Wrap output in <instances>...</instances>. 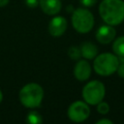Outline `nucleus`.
Segmentation results:
<instances>
[{
  "label": "nucleus",
  "instance_id": "obj_8",
  "mask_svg": "<svg viewBox=\"0 0 124 124\" xmlns=\"http://www.w3.org/2000/svg\"><path fill=\"white\" fill-rule=\"evenodd\" d=\"M115 35L116 31L112 27V25L107 24L102 25L98 28L96 32V39L101 44H108L115 38Z\"/></svg>",
  "mask_w": 124,
  "mask_h": 124
},
{
  "label": "nucleus",
  "instance_id": "obj_11",
  "mask_svg": "<svg viewBox=\"0 0 124 124\" xmlns=\"http://www.w3.org/2000/svg\"><path fill=\"white\" fill-rule=\"evenodd\" d=\"M79 49H80L81 56H83L85 59H93L98 54L97 46L91 42H83L80 45Z\"/></svg>",
  "mask_w": 124,
  "mask_h": 124
},
{
  "label": "nucleus",
  "instance_id": "obj_18",
  "mask_svg": "<svg viewBox=\"0 0 124 124\" xmlns=\"http://www.w3.org/2000/svg\"><path fill=\"white\" fill-rule=\"evenodd\" d=\"M116 72H117V74L120 78H124V63H119Z\"/></svg>",
  "mask_w": 124,
  "mask_h": 124
},
{
  "label": "nucleus",
  "instance_id": "obj_9",
  "mask_svg": "<svg viewBox=\"0 0 124 124\" xmlns=\"http://www.w3.org/2000/svg\"><path fill=\"white\" fill-rule=\"evenodd\" d=\"M74 75L79 81L88 79L91 75V66L89 62L86 60H78L74 67Z\"/></svg>",
  "mask_w": 124,
  "mask_h": 124
},
{
  "label": "nucleus",
  "instance_id": "obj_4",
  "mask_svg": "<svg viewBox=\"0 0 124 124\" xmlns=\"http://www.w3.org/2000/svg\"><path fill=\"white\" fill-rule=\"evenodd\" d=\"M72 25L78 33L85 34L94 26V16L86 8H77L72 14Z\"/></svg>",
  "mask_w": 124,
  "mask_h": 124
},
{
  "label": "nucleus",
  "instance_id": "obj_5",
  "mask_svg": "<svg viewBox=\"0 0 124 124\" xmlns=\"http://www.w3.org/2000/svg\"><path fill=\"white\" fill-rule=\"evenodd\" d=\"M106 88L100 80H91L82 88V98L88 105L95 106L104 100Z\"/></svg>",
  "mask_w": 124,
  "mask_h": 124
},
{
  "label": "nucleus",
  "instance_id": "obj_14",
  "mask_svg": "<svg viewBox=\"0 0 124 124\" xmlns=\"http://www.w3.org/2000/svg\"><path fill=\"white\" fill-rule=\"evenodd\" d=\"M68 55L70 56L71 59H73V60H78V59L81 56L79 47H78V46H71V47L68 49Z\"/></svg>",
  "mask_w": 124,
  "mask_h": 124
},
{
  "label": "nucleus",
  "instance_id": "obj_19",
  "mask_svg": "<svg viewBox=\"0 0 124 124\" xmlns=\"http://www.w3.org/2000/svg\"><path fill=\"white\" fill-rule=\"evenodd\" d=\"M96 124H112V121L111 120H108V119H100L98 121H96Z\"/></svg>",
  "mask_w": 124,
  "mask_h": 124
},
{
  "label": "nucleus",
  "instance_id": "obj_12",
  "mask_svg": "<svg viewBox=\"0 0 124 124\" xmlns=\"http://www.w3.org/2000/svg\"><path fill=\"white\" fill-rule=\"evenodd\" d=\"M112 50L116 55L120 57H124V36L117 38L113 42Z\"/></svg>",
  "mask_w": 124,
  "mask_h": 124
},
{
  "label": "nucleus",
  "instance_id": "obj_7",
  "mask_svg": "<svg viewBox=\"0 0 124 124\" xmlns=\"http://www.w3.org/2000/svg\"><path fill=\"white\" fill-rule=\"evenodd\" d=\"M67 29V20L63 16H54L48 23V32L53 37H59Z\"/></svg>",
  "mask_w": 124,
  "mask_h": 124
},
{
  "label": "nucleus",
  "instance_id": "obj_17",
  "mask_svg": "<svg viewBox=\"0 0 124 124\" xmlns=\"http://www.w3.org/2000/svg\"><path fill=\"white\" fill-rule=\"evenodd\" d=\"M25 4L30 9H33V8H36L39 5V1L38 0H25Z\"/></svg>",
  "mask_w": 124,
  "mask_h": 124
},
{
  "label": "nucleus",
  "instance_id": "obj_13",
  "mask_svg": "<svg viewBox=\"0 0 124 124\" xmlns=\"http://www.w3.org/2000/svg\"><path fill=\"white\" fill-rule=\"evenodd\" d=\"M25 121L27 123H29V124H40V123L43 122V117H42V115L38 111L31 110L26 115Z\"/></svg>",
  "mask_w": 124,
  "mask_h": 124
},
{
  "label": "nucleus",
  "instance_id": "obj_6",
  "mask_svg": "<svg viewBox=\"0 0 124 124\" xmlns=\"http://www.w3.org/2000/svg\"><path fill=\"white\" fill-rule=\"evenodd\" d=\"M68 117L74 122H82L86 120L90 114L88 104L82 101H76L72 103L68 108Z\"/></svg>",
  "mask_w": 124,
  "mask_h": 124
},
{
  "label": "nucleus",
  "instance_id": "obj_10",
  "mask_svg": "<svg viewBox=\"0 0 124 124\" xmlns=\"http://www.w3.org/2000/svg\"><path fill=\"white\" fill-rule=\"evenodd\" d=\"M39 5L42 11L48 16L58 14L62 8V3L60 0H40Z\"/></svg>",
  "mask_w": 124,
  "mask_h": 124
},
{
  "label": "nucleus",
  "instance_id": "obj_2",
  "mask_svg": "<svg viewBox=\"0 0 124 124\" xmlns=\"http://www.w3.org/2000/svg\"><path fill=\"white\" fill-rule=\"evenodd\" d=\"M20 103L28 108H34L41 105L44 98L43 87L35 82L25 84L18 94Z\"/></svg>",
  "mask_w": 124,
  "mask_h": 124
},
{
  "label": "nucleus",
  "instance_id": "obj_20",
  "mask_svg": "<svg viewBox=\"0 0 124 124\" xmlns=\"http://www.w3.org/2000/svg\"><path fill=\"white\" fill-rule=\"evenodd\" d=\"M9 3V0H0V8L6 6Z\"/></svg>",
  "mask_w": 124,
  "mask_h": 124
},
{
  "label": "nucleus",
  "instance_id": "obj_3",
  "mask_svg": "<svg viewBox=\"0 0 124 124\" xmlns=\"http://www.w3.org/2000/svg\"><path fill=\"white\" fill-rule=\"evenodd\" d=\"M119 63V59L116 55L105 52L95 57L93 68L94 71L100 76H109L116 72Z\"/></svg>",
  "mask_w": 124,
  "mask_h": 124
},
{
  "label": "nucleus",
  "instance_id": "obj_1",
  "mask_svg": "<svg viewBox=\"0 0 124 124\" xmlns=\"http://www.w3.org/2000/svg\"><path fill=\"white\" fill-rule=\"evenodd\" d=\"M102 19L109 25H118L124 20L123 0H103L99 5Z\"/></svg>",
  "mask_w": 124,
  "mask_h": 124
},
{
  "label": "nucleus",
  "instance_id": "obj_21",
  "mask_svg": "<svg viewBox=\"0 0 124 124\" xmlns=\"http://www.w3.org/2000/svg\"><path fill=\"white\" fill-rule=\"evenodd\" d=\"M2 100H3V93H2V91L0 90V103L2 102Z\"/></svg>",
  "mask_w": 124,
  "mask_h": 124
},
{
  "label": "nucleus",
  "instance_id": "obj_15",
  "mask_svg": "<svg viewBox=\"0 0 124 124\" xmlns=\"http://www.w3.org/2000/svg\"><path fill=\"white\" fill-rule=\"evenodd\" d=\"M97 110L101 114H107L109 110V106H108V103L101 101L100 103L97 104Z\"/></svg>",
  "mask_w": 124,
  "mask_h": 124
},
{
  "label": "nucleus",
  "instance_id": "obj_16",
  "mask_svg": "<svg viewBox=\"0 0 124 124\" xmlns=\"http://www.w3.org/2000/svg\"><path fill=\"white\" fill-rule=\"evenodd\" d=\"M79 2L81 3V5H82L83 7L87 8V7H92V6H94V5L96 4L97 0H79Z\"/></svg>",
  "mask_w": 124,
  "mask_h": 124
}]
</instances>
